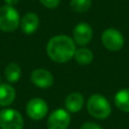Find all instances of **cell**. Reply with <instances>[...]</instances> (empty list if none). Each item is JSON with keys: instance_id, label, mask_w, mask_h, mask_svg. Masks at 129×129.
Instances as JSON below:
<instances>
[{"instance_id": "1", "label": "cell", "mask_w": 129, "mask_h": 129, "mask_svg": "<svg viewBox=\"0 0 129 129\" xmlns=\"http://www.w3.org/2000/svg\"><path fill=\"white\" fill-rule=\"evenodd\" d=\"M76 49L74 39L64 34L51 37L46 44V53L48 57L58 63H63L72 59Z\"/></svg>"}, {"instance_id": "2", "label": "cell", "mask_w": 129, "mask_h": 129, "mask_svg": "<svg viewBox=\"0 0 129 129\" xmlns=\"http://www.w3.org/2000/svg\"><path fill=\"white\" fill-rule=\"evenodd\" d=\"M87 110L92 117L103 120L110 116L112 107L104 96L93 94L87 101Z\"/></svg>"}, {"instance_id": "3", "label": "cell", "mask_w": 129, "mask_h": 129, "mask_svg": "<svg viewBox=\"0 0 129 129\" xmlns=\"http://www.w3.org/2000/svg\"><path fill=\"white\" fill-rule=\"evenodd\" d=\"M20 24L18 11L10 5L0 7V29L5 32L14 31Z\"/></svg>"}, {"instance_id": "4", "label": "cell", "mask_w": 129, "mask_h": 129, "mask_svg": "<svg viewBox=\"0 0 129 129\" xmlns=\"http://www.w3.org/2000/svg\"><path fill=\"white\" fill-rule=\"evenodd\" d=\"M24 121L22 115L14 109H4L0 111L1 129H22Z\"/></svg>"}, {"instance_id": "5", "label": "cell", "mask_w": 129, "mask_h": 129, "mask_svg": "<svg viewBox=\"0 0 129 129\" xmlns=\"http://www.w3.org/2000/svg\"><path fill=\"white\" fill-rule=\"evenodd\" d=\"M103 45L110 51H118L124 45L123 34L116 28H107L101 35Z\"/></svg>"}, {"instance_id": "6", "label": "cell", "mask_w": 129, "mask_h": 129, "mask_svg": "<svg viewBox=\"0 0 129 129\" xmlns=\"http://www.w3.org/2000/svg\"><path fill=\"white\" fill-rule=\"evenodd\" d=\"M71 123V114L64 109L52 111L47 119L46 126L48 129H68Z\"/></svg>"}, {"instance_id": "7", "label": "cell", "mask_w": 129, "mask_h": 129, "mask_svg": "<svg viewBox=\"0 0 129 129\" xmlns=\"http://www.w3.org/2000/svg\"><path fill=\"white\" fill-rule=\"evenodd\" d=\"M48 112L47 103L40 98H32L26 105V113L32 120L43 119Z\"/></svg>"}, {"instance_id": "8", "label": "cell", "mask_w": 129, "mask_h": 129, "mask_svg": "<svg viewBox=\"0 0 129 129\" xmlns=\"http://www.w3.org/2000/svg\"><path fill=\"white\" fill-rule=\"evenodd\" d=\"M93 37V29L90 24L81 22L76 25L73 31V39L76 44L85 46L88 44Z\"/></svg>"}, {"instance_id": "9", "label": "cell", "mask_w": 129, "mask_h": 129, "mask_svg": "<svg viewBox=\"0 0 129 129\" xmlns=\"http://www.w3.org/2000/svg\"><path fill=\"white\" fill-rule=\"evenodd\" d=\"M31 82L38 88L46 89L52 86L53 76L52 74L45 69H36L30 75Z\"/></svg>"}, {"instance_id": "10", "label": "cell", "mask_w": 129, "mask_h": 129, "mask_svg": "<svg viewBox=\"0 0 129 129\" xmlns=\"http://www.w3.org/2000/svg\"><path fill=\"white\" fill-rule=\"evenodd\" d=\"M39 26V18L33 12L25 13L20 19V28L25 34L34 33Z\"/></svg>"}, {"instance_id": "11", "label": "cell", "mask_w": 129, "mask_h": 129, "mask_svg": "<svg viewBox=\"0 0 129 129\" xmlns=\"http://www.w3.org/2000/svg\"><path fill=\"white\" fill-rule=\"evenodd\" d=\"M84 97L79 92H73L67 96L64 99V107L66 110L70 113L79 112L84 106Z\"/></svg>"}, {"instance_id": "12", "label": "cell", "mask_w": 129, "mask_h": 129, "mask_svg": "<svg viewBox=\"0 0 129 129\" xmlns=\"http://www.w3.org/2000/svg\"><path fill=\"white\" fill-rule=\"evenodd\" d=\"M15 90L9 84L0 85V106L7 107L13 103L15 99Z\"/></svg>"}, {"instance_id": "13", "label": "cell", "mask_w": 129, "mask_h": 129, "mask_svg": "<svg viewBox=\"0 0 129 129\" xmlns=\"http://www.w3.org/2000/svg\"><path fill=\"white\" fill-rule=\"evenodd\" d=\"M115 106L122 112L129 113V89H121L114 96Z\"/></svg>"}, {"instance_id": "14", "label": "cell", "mask_w": 129, "mask_h": 129, "mask_svg": "<svg viewBox=\"0 0 129 129\" xmlns=\"http://www.w3.org/2000/svg\"><path fill=\"white\" fill-rule=\"evenodd\" d=\"M74 57H75V60L79 64L87 66V64H90L93 61L94 54H93L91 49H89L87 47H80V48L76 49Z\"/></svg>"}, {"instance_id": "15", "label": "cell", "mask_w": 129, "mask_h": 129, "mask_svg": "<svg viewBox=\"0 0 129 129\" xmlns=\"http://www.w3.org/2000/svg\"><path fill=\"white\" fill-rule=\"evenodd\" d=\"M21 77V69L16 62L9 63L5 69V78L10 83H16Z\"/></svg>"}, {"instance_id": "16", "label": "cell", "mask_w": 129, "mask_h": 129, "mask_svg": "<svg viewBox=\"0 0 129 129\" xmlns=\"http://www.w3.org/2000/svg\"><path fill=\"white\" fill-rule=\"evenodd\" d=\"M92 6V0H71L70 7L73 11L78 13L87 12Z\"/></svg>"}, {"instance_id": "17", "label": "cell", "mask_w": 129, "mask_h": 129, "mask_svg": "<svg viewBox=\"0 0 129 129\" xmlns=\"http://www.w3.org/2000/svg\"><path fill=\"white\" fill-rule=\"evenodd\" d=\"M39 2L46 8H49V9H53L55 7L58 6L60 0H39Z\"/></svg>"}, {"instance_id": "18", "label": "cell", "mask_w": 129, "mask_h": 129, "mask_svg": "<svg viewBox=\"0 0 129 129\" xmlns=\"http://www.w3.org/2000/svg\"><path fill=\"white\" fill-rule=\"evenodd\" d=\"M80 129H102V127L94 122H86L81 126Z\"/></svg>"}, {"instance_id": "19", "label": "cell", "mask_w": 129, "mask_h": 129, "mask_svg": "<svg viewBox=\"0 0 129 129\" xmlns=\"http://www.w3.org/2000/svg\"><path fill=\"white\" fill-rule=\"evenodd\" d=\"M4 1L6 2V5H10V6H13V5L17 4L19 0H4Z\"/></svg>"}]
</instances>
